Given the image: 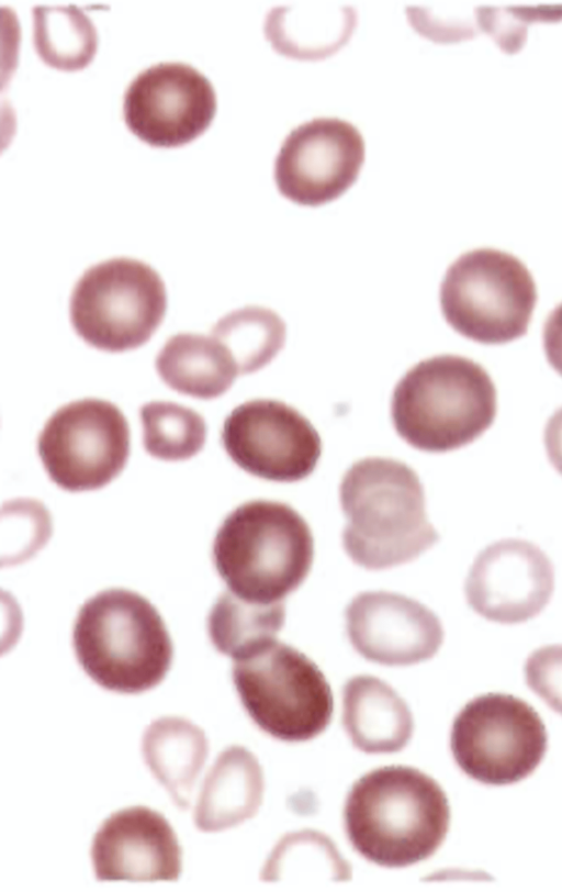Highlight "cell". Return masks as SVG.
<instances>
[{
    "label": "cell",
    "mask_w": 562,
    "mask_h": 892,
    "mask_svg": "<svg viewBox=\"0 0 562 892\" xmlns=\"http://www.w3.org/2000/svg\"><path fill=\"white\" fill-rule=\"evenodd\" d=\"M345 830L367 860L403 868L431 857L449 829L450 807L441 787L407 766H387L362 776L344 809Z\"/></svg>",
    "instance_id": "6da1fadb"
},
{
    "label": "cell",
    "mask_w": 562,
    "mask_h": 892,
    "mask_svg": "<svg viewBox=\"0 0 562 892\" xmlns=\"http://www.w3.org/2000/svg\"><path fill=\"white\" fill-rule=\"evenodd\" d=\"M339 495L347 519L342 545L361 567L379 570L412 561L439 540L427 519L424 487L402 461L369 457L355 462Z\"/></svg>",
    "instance_id": "7a4b0ae2"
},
{
    "label": "cell",
    "mask_w": 562,
    "mask_h": 892,
    "mask_svg": "<svg viewBox=\"0 0 562 892\" xmlns=\"http://www.w3.org/2000/svg\"><path fill=\"white\" fill-rule=\"evenodd\" d=\"M314 539L306 521L289 504L254 500L232 511L218 527L213 565L237 596L274 603L307 577Z\"/></svg>",
    "instance_id": "3957f363"
},
{
    "label": "cell",
    "mask_w": 562,
    "mask_h": 892,
    "mask_svg": "<svg viewBox=\"0 0 562 892\" xmlns=\"http://www.w3.org/2000/svg\"><path fill=\"white\" fill-rule=\"evenodd\" d=\"M72 646L83 671L100 687L138 694L157 687L169 671L173 647L153 604L126 589H109L80 607Z\"/></svg>",
    "instance_id": "277c9868"
},
{
    "label": "cell",
    "mask_w": 562,
    "mask_h": 892,
    "mask_svg": "<svg viewBox=\"0 0 562 892\" xmlns=\"http://www.w3.org/2000/svg\"><path fill=\"white\" fill-rule=\"evenodd\" d=\"M497 392L480 364L439 355L413 366L397 382L391 416L411 446L446 453L477 439L494 423Z\"/></svg>",
    "instance_id": "5b68a950"
},
{
    "label": "cell",
    "mask_w": 562,
    "mask_h": 892,
    "mask_svg": "<svg viewBox=\"0 0 562 892\" xmlns=\"http://www.w3.org/2000/svg\"><path fill=\"white\" fill-rule=\"evenodd\" d=\"M233 682L250 718L284 742L323 733L334 713L328 681L296 648L272 639L234 659Z\"/></svg>",
    "instance_id": "8992f818"
},
{
    "label": "cell",
    "mask_w": 562,
    "mask_h": 892,
    "mask_svg": "<svg viewBox=\"0 0 562 892\" xmlns=\"http://www.w3.org/2000/svg\"><path fill=\"white\" fill-rule=\"evenodd\" d=\"M537 301V286L522 261L488 247L462 254L440 286L447 323L462 336L487 345L522 337Z\"/></svg>",
    "instance_id": "52a82bcc"
},
{
    "label": "cell",
    "mask_w": 562,
    "mask_h": 892,
    "mask_svg": "<svg viewBox=\"0 0 562 892\" xmlns=\"http://www.w3.org/2000/svg\"><path fill=\"white\" fill-rule=\"evenodd\" d=\"M167 306L165 283L142 260L117 257L88 268L70 297V320L89 345L124 352L146 343Z\"/></svg>",
    "instance_id": "ba28073f"
},
{
    "label": "cell",
    "mask_w": 562,
    "mask_h": 892,
    "mask_svg": "<svg viewBox=\"0 0 562 892\" xmlns=\"http://www.w3.org/2000/svg\"><path fill=\"white\" fill-rule=\"evenodd\" d=\"M547 747L539 714L510 694L474 698L461 709L451 728L450 748L459 768L490 785L512 784L530 776Z\"/></svg>",
    "instance_id": "9c48e42d"
},
{
    "label": "cell",
    "mask_w": 562,
    "mask_h": 892,
    "mask_svg": "<svg viewBox=\"0 0 562 892\" xmlns=\"http://www.w3.org/2000/svg\"><path fill=\"white\" fill-rule=\"evenodd\" d=\"M37 450L52 481L76 492L100 489L120 475L130 455V428L121 410L94 398L57 409Z\"/></svg>",
    "instance_id": "30bf717a"
},
{
    "label": "cell",
    "mask_w": 562,
    "mask_h": 892,
    "mask_svg": "<svg viewBox=\"0 0 562 892\" xmlns=\"http://www.w3.org/2000/svg\"><path fill=\"white\" fill-rule=\"evenodd\" d=\"M221 441L245 471L271 481L308 477L322 454V439L296 409L278 400L256 399L236 406L225 419Z\"/></svg>",
    "instance_id": "8fae6325"
},
{
    "label": "cell",
    "mask_w": 562,
    "mask_h": 892,
    "mask_svg": "<svg viewBox=\"0 0 562 892\" xmlns=\"http://www.w3.org/2000/svg\"><path fill=\"white\" fill-rule=\"evenodd\" d=\"M216 94L210 80L183 63H160L139 73L123 99L126 126L155 147L188 144L210 126Z\"/></svg>",
    "instance_id": "7c38bea8"
},
{
    "label": "cell",
    "mask_w": 562,
    "mask_h": 892,
    "mask_svg": "<svg viewBox=\"0 0 562 892\" xmlns=\"http://www.w3.org/2000/svg\"><path fill=\"white\" fill-rule=\"evenodd\" d=\"M364 160V141L351 123L316 118L293 129L274 160V181L282 196L317 207L350 188Z\"/></svg>",
    "instance_id": "4fadbf2b"
},
{
    "label": "cell",
    "mask_w": 562,
    "mask_h": 892,
    "mask_svg": "<svg viewBox=\"0 0 562 892\" xmlns=\"http://www.w3.org/2000/svg\"><path fill=\"white\" fill-rule=\"evenodd\" d=\"M553 591L550 558L521 538H503L482 549L464 583L469 606L485 620L505 625L538 616Z\"/></svg>",
    "instance_id": "5bb4252c"
},
{
    "label": "cell",
    "mask_w": 562,
    "mask_h": 892,
    "mask_svg": "<svg viewBox=\"0 0 562 892\" xmlns=\"http://www.w3.org/2000/svg\"><path fill=\"white\" fill-rule=\"evenodd\" d=\"M347 633L366 659L407 666L430 659L443 642L438 616L420 602L387 591H367L346 609Z\"/></svg>",
    "instance_id": "9a60e30c"
},
{
    "label": "cell",
    "mask_w": 562,
    "mask_h": 892,
    "mask_svg": "<svg viewBox=\"0 0 562 892\" xmlns=\"http://www.w3.org/2000/svg\"><path fill=\"white\" fill-rule=\"evenodd\" d=\"M182 849L165 816L146 806L120 810L105 818L91 846L99 881H176Z\"/></svg>",
    "instance_id": "2e32d148"
},
{
    "label": "cell",
    "mask_w": 562,
    "mask_h": 892,
    "mask_svg": "<svg viewBox=\"0 0 562 892\" xmlns=\"http://www.w3.org/2000/svg\"><path fill=\"white\" fill-rule=\"evenodd\" d=\"M342 725L355 747L368 754L400 751L414 731L406 702L372 676L353 677L344 685Z\"/></svg>",
    "instance_id": "e0dca14e"
},
{
    "label": "cell",
    "mask_w": 562,
    "mask_h": 892,
    "mask_svg": "<svg viewBox=\"0 0 562 892\" xmlns=\"http://www.w3.org/2000/svg\"><path fill=\"white\" fill-rule=\"evenodd\" d=\"M265 780L257 758L245 747L223 750L207 772L195 811V826L218 832L251 818L262 802Z\"/></svg>",
    "instance_id": "ac0fdd59"
},
{
    "label": "cell",
    "mask_w": 562,
    "mask_h": 892,
    "mask_svg": "<svg viewBox=\"0 0 562 892\" xmlns=\"http://www.w3.org/2000/svg\"><path fill=\"white\" fill-rule=\"evenodd\" d=\"M155 366L171 389L198 399L226 392L239 375L227 348L212 335L179 333L158 353Z\"/></svg>",
    "instance_id": "d6986e66"
},
{
    "label": "cell",
    "mask_w": 562,
    "mask_h": 892,
    "mask_svg": "<svg viewBox=\"0 0 562 892\" xmlns=\"http://www.w3.org/2000/svg\"><path fill=\"white\" fill-rule=\"evenodd\" d=\"M142 751L145 763L175 804L187 810L207 758L209 743L204 732L183 717H160L145 729Z\"/></svg>",
    "instance_id": "ffe728a7"
},
{
    "label": "cell",
    "mask_w": 562,
    "mask_h": 892,
    "mask_svg": "<svg viewBox=\"0 0 562 892\" xmlns=\"http://www.w3.org/2000/svg\"><path fill=\"white\" fill-rule=\"evenodd\" d=\"M352 8L295 5L273 8L265 23L267 38L280 54L316 60L337 52L355 29Z\"/></svg>",
    "instance_id": "44dd1931"
},
{
    "label": "cell",
    "mask_w": 562,
    "mask_h": 892,
    "mask_svg": "<svg viewBox=\"0 0 562 892\" xmlns=\"http://www.w3.org/2000/svg\"><path fill=\"white\" fill-rule=\"evenodd\" d=\"M283 601L259 603L224 591L207 616V633L217 651L236 659L276 639L284 624Z\"/></svg>",
    "instance_id": "7402d4cb"
},
{
    "label": "cell",
    "mask_w": 562,
    "mask_h": 892,
    "mask_svg": "<svg viewBox=\"0 0 562 892\" xmlns=\"http://www.w3.org/2000/svg\"><path fill=\"white\" fill-rule=\"evenodd\" d=\"M33 43L47 65L66 71L85 68L98 46L97 30L77 7L33 9Z\"/></svg>",
    "instance_id": "603a6c76"
},
{
    "label": "cell",
    "mask_w": 562,
    "mask_h": 892,
    "mask_svg": "<svg viewBox=\"0 0 562 892\" xmlns=\"http://www.w3.org/2000/svg\"><path fill=\"white\" fill-rule=\"evenodd\" d=\"M211 332L231 353L239 375L269 364L285 341L283 320L272 310L256 305L232 311Z\"/></svg>",
    "instance_id": "cb8c5ba5"
},
{
    "label": "cell",
    "mask_w": 562,
    "mask_h": 892,
    "mask_svg": "<svg viewBox=\"0 0 562 892\" xmlns=\"http://www.w3.org/2000/svg\"><path fill=\"white\" fill-rule=\"evenodd\" d=\"M143 445L153 457L184 460L196 455L206 439V424L198 412L169 401H151L139 410Z\"/></svg>",
    "instance_id": "d4e9b609"
},
{
    "label": "cell",
    "mask_w": 562,
    "mask_h": 892,
    "mask_svg": "<svg viewBox=\"0 0 562 892\" xmlns=\"http://www.w3.org/2000/svg\"><path fill=\"white\" fill-rule=\"evenodd\" d=\"M318 880H347L350 866L326 836L303 830L284 836L273 849L265 867L262 879L285 881L303 877Z\"/></svg>",
    "instance_id": "484cf974"
},
{
    "label": "cell",
    "mask_w": 562,
    "mask_h": 892,
    "mask_svg": "<svg viewBox=\"0 0 562 892\" xmlns=\"http://www.w3.org/2000/svg\"><path fill=\"white\" fill-rule=\"evenodd\" d=\"M479 26L506 54L519 52L526 40L528 25L533 22H559L562 5L528 8H480Z\"/></svg>",
    "instance_id": "4316f807"
},
{
    "label": "cell",
    "mask_w": 562,
    "mask_h": 892,
    "mask_svg": "<svg viewBox=\"0 0 562 892\" xmlns=\"http://www.w3.org/2000/svg\"><path fill=\"white\" fill-rule=\"evenodd\" d=\"M524 673L527 685L562 714V644L533 650L525 662Z\"/></svg>",
    "instance_id": "83f0119b"
},
{
    "label": "cell",
    "mask_w": 562,
    "mask_h": 892,
    "mask_svg": "<svg viewBox=\"0 0 562 892\" xmlns=\"http://www.w3.org/2000/svg\"><path fill=\"white\" fill-rule=\"evenodd\" d=\"M542 346L548 363L562 376V302L549 313L543 323Z\"/></svg>",
    "instance_id": "f1b7e54d"
},
{
    "label": "cell",
    "mask_w": 562,
    "mask_h": 892,
    "mask_svg": "<svg viewBox=\"0 0 562 892\" xmlns=\"http://www.w3.org/2000/svg\"><path fill=\"white\" fill-rule=\"evenodd\" d=\"M543 444L549 462L562 476V406L549 417L543 431Z\"/></svg>",
    "instance_id": "f546056e"
}]
</instances>
